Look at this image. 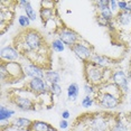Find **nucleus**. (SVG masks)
Returning a JSON list of instances; mask_svg holds the SVG:
<instances>
[{"mask_svg": "<svg viewBox=\"0 0 131 131\" xmlns=\"http://www.w3.org/2000/svg\"><path fill=\"white\" fill-rule=\"evenodd\" d=\"M14 47L27 58L30 64L37 65L43 70H50L52 46L46 43L44 36L38 30L27 28L14 38Z\"/></svg>", "mask_w": 131, "mask_h": 131, "instance_id": "obj_1", "label": "nucleus"}, {"mask_svg": "<svg viewBox=\"0 0 131 131\" xmlns=\"http://www.w3.org/2000/svg\"><path fill=\"white\" fill-rule=\"evenodd\" d=\"M124 94L111 81L96 89L94 93V102L103 109H114L122 103Z\"/></svg>", "mask_w": 131, "mask_h": 131, "instance_id": "obj_2", "label": "nucleus"}, {"mask_svg": "<svg viewBox=\"0 0 131 131\" xmlns=\"http://www.w3.org/2000/svg\"><path fill=\"white\" fill-rule=\"evenodd\" d=\"M113 71L109 67H102L91 61L83 63V75L88 84L93 85L95 89H99L108 82L111 81Z\"/></svg>", "mask_w": 131, "mask_h": 131, "instance_id": "obj_3", "label": "nucleus"}, {"mask_svg": "<svg viewBox=\"0 0 131 131\" xmlns=\"http://www.w3.org/2000/svg\"><path fill=\"white\" fill-rule=\"evenodd\" d=\"M0 75L4 83H17L25 79L26 73L21 64L17 62H1Z\"/></svg>", "mask_w": 131, "mask_h": 131, "instance_id": "obj_4", "label": "nucleus"}, {"mask_svg": "<svg viewBox=\"0 0 131 131\" xmlns=\"http://www.w3.org/2000/svg\"><path fill=\"white\" fill-rule=\"evenodd\" d=\"M10 101L21 111H34L36 110L37 102L31 97L20 94L19 90H14L10 93Z\"/></svg>", "mask_w": 131, "mask_h": 131, "instance_id": "obj_5", "label": "nucleus"}, {"mask_svg": "<svg viewBox=\"0 0 131 131\" xmlns=\"http://www.w3.org/2000/svg\"><path fill=\"white\" fill-rule=\"evenodd\" d=\"M55 32L58 35L59 39L63 41L64 45L68 47H72L73 45H75V44L80 43L82 40L81 36L75 30L66 27V26H61L58 29H56Z\"/></svg>", "mask_w": 131, "mask_h": 131, "instance_id": "obj_6", "label": "nucleus"}, {"mask_svg": "<svg viewBox=\"0 0 131 131\" xmlns=\"http://www.w3.org/2000/svg\"><path fill=\"white\" fill-rule=\"evenodd\" d=\"M27 91L32 93L36 96H40V95L49 92V85L44 79H31L26 83L25 88Z\"/></svg>", "mask_w": 131, "mask_h": 131, "instance_id": "obj_7", "label": "nucleus"}, {"mask_svg": "<svg viewBox=\"0 0 131 131\" xmlns=\"http://www.w3.org/2000/svg\"><path fill=\"white\" fill-rule=\"evenodd\" d=\"M88 43H82V41H80V43L75 44V45H73L72 47H70L71 50L75 54L77 57H79L81 61L84 63V62H88L90 61L92 55L94 54L93 53V48L90 46V45H86Z\"/></svg>", "mask_w": 131, "mask_h": 131, "instance_id": "obj_8", "label": "nucleus"}, {"mask_svg": "<svg viewBox=\"0 0 131 131\" xmlns=\"http://www.w3.org/2000/svg\"><path fill=\"white\" fill-rule=\"evenodd\" d=\"M111 82L114 83L124 95L128 94V92H129V77L127 76V74L123 71H113Z\"/></svg>", "mask_w": 131, "mask_h": 131, "instance_id": "obj_9", "label": "nucleus"}, {"mask_svg": "<svg viewBox=\"0 0 131 131\" xmlns=\"http://www.w3.org/2000/svg\"><path fill=\"white\" fill-rule=\"evenodd\" d=\"M20 56L19 52L15 48L14 46H6L1 48V52H0V58H1V62H15L17 61Z\"/></svg>", "mask_w": 131, "mask_h": 131, "instance_id": "obj_10", "label": "nucleus"}, {"mask_svg": "<svg viewBox=\"0 0 131 131\" xmlns=\"http://www.w3.org/2000/svg\"><path fill=\"white\" fill-rule=\"evenodd\" d=\"M24 71H25L26 75L31 77V79H45V72L43 68H40L37 65L34 64H27L24 66Z\"/></svg>", "mask_w": 131, "mask_h": 131, "instance_id": "obj_11", "label": "nucleus"}, {"mask_svg": "<svg viewBox=\"0 0 131 131\" xmlns=\"http://www.w3.org/2000/svg\"><path fill=\"white\" fill-rule=\"evenodd\" d=\"M14 19V13L10 11V9H5L4 7H1V10H0V25H1V34L5 30V26L7 28H9L11 21Z\"/></svg>", "mask_w": 131, "mask_h": 131, "instance_id": "obj_12", "label": "nucleus"}, {"mask_svg": "<svg viewBox=\"0 0 131 131\" xmlns=\"http://www.w3.org/2000/svg\"><path fill=\"white\" fill-rule=\"evenodd\" d=\"M39 14H40V18H41V21H43V24L47 25L48 21H52V20L55 18L56 10H55L54 7H46V6L41 5Z\"/></svg>", "mask_w": 131, "mask_h": 131, "instance_id": "obj_13", "label": "nucleus"}, {"mask_svg": "<svg viewBox=\"0 0 131 131\" xmlns=\"http://www.w3.org/2000/svg\"><path fill=\"white\" fill-rule=\"evenodd\" d=\"M32 121L29 120V119L26 118H17L13 123H10V128H14V129H18V130H27L29 131L31 127Z\"/></svg>", "mask_w": 131, "mask_h": 131, "instance_id": "obj_14", "label": "nucleus"}, {"mask_svg": "<svg viewBox=\"0 0 131 131\" xmlns=\"http://www.w3.org/2000/svg\"><path fill=\"white\" fill-rule=\"evenodd\" d=\"M18 4L23 6L24 10H25V13H26V16H27L31 21H35L36 18H37V15H36V13H35L34 8L31 7L30 1H28V0H26L25 1V0H24V1H19Z\"/></svg>", "mask_w": 131, "mask_h": 131, "instance_id": "obj_15", "label": "nucleus"}, {"mask_svg": "<svg viewBox=\"0 0 131 131\" xmlns=\"http://www.w3.org/2000/svg\"><path fill=\"white\" fill-rule=\"evenodd\" d=\"M52 126L49 123H47L45 121H40V120H35L32 121L31 127L29 131H50Z\"/></svg>", "mask_w": 131, "mask_h": 131, "instance_id": "obj_16", "label": "nucleus"}, {"mask_svg": "<svg viewBox=\"0 0 131 131\" xmlns=\"http://www.w3.org/2000/svg\"><path fill=\"white\" fill-rule=\"evenodd\" d=\"M90 61L95 63L96 65H100V66H102V67H109V65L112 63V62H110V58H108L106 56H102L99 54H95V53L92 55Z\"/></svg>", "mask_w": 131, "mask_h": 131, "instance_id": "obj_17", "label": "nucleus"}, {"mask_svg": "<svg viewBox=\"0 0 131 131\" xmlns=\"http://www.w3.org/2000/svg\"><path fill=\"white\" fill-rule=\"evenodd\" d=\"M117 23L121 26H128L131 23V13L127 11H119L117 14V17L114 18Z\"/></svg>", "mask_w": 131, "mask_h": 131, "instance_id": "obj_18", "label": "nucleus"}, {"mask_svg": "<svg viewBox=\"0 0 131 131\" xmlns=\"http://www.w3.org/2000/svg\"><path fill=\"white\" fill-rule=\"evenodd\" d=\"M45 81L48 82L49 84H58L61 82V75L58 72L53 70L46 71L45 72Z\"/></svg>", "mask_w": 131, "mask_h": 131, "instance_id": "obj_19", "label": "nucleus"}, {"mask_svg": "<svg viewBox=\"0 0 131 131\" xmlns=\"http://www.w3.org/2000/svg\"><path fill=\"white\" fill-rule=\"evenodd\" d=\"M14 114H15V110L8 109L4 105L0 108V121H1L2 123H4L6 120H9Z\"/></svg>", "mask_w": 131, "mask_h": 131, "instance_id": "obj_20", "label": "nucleus"}, {"mask_svg": "<svg viewBox=\"0 0 131 131\" xmlns=\"http://www.w3.org/2000/svg\"><path fill=\"white\" fill-rule=\"evenodd\" d=\"M79 93H80V89H79V85L76 83H72V84L68 85L67 88V96L70 97V100H76V97L79 96Z\"/></svg>", "mask_w": 131, "mask_h": 131, "instance_id": "obj_21", "label": "nucleus"}, {"mask_svg": "<svg viewBox=\"0 0 131 131\" xmlns=\"http://www.w3.org/2000/svg\"><path fill=\"white\" fill-rule=\"evenodd\" d=\"M97 16L101 17V18H103V19H105V20H108V21H113V19H114L113 13L111 11L110 8H106V9H104V10L99 11Z\"/></svg>", "mask_w": 131, "mask_h": 131, "instance_id": "obj_22", "label": "nucleus"}, {"mask_svg": "<svg viewBox=\"0 0 131 131\" xmlns=\"http://www.w3.org/2000/svg\"><path fill=\"white\" fill-rule=\"evenodd\" d=\"M50 46H52L53 50H55V52H57V53H62L64 50V48H65L64 43L59 39V38H58V39H54V40H53L52 44H50Z\"/></svg>", "mask_w": 131, "mask_h": 131, "instance_id": "obj_23", "label": "nucleus"}, {"mask_svg": "<svg viewBox=\"0 0 131 131\" xmlns=\"http://www.w3.org/2000/svg\"><path fill=\"white\" fill-rule=\"evenodd\" d=\"M30 21L31 20L28 18L27 16H25V15H21V16L18 17V24L20 25V27L27 29L29 28V26H30Z\"/></svg>", "mask_w": 131, "mask_h": 131, "instance_id": "obj_24", "label": "nucleus"}, {"mask_svg": "<svg viewBox=\"0 0 131 131\" xmlns=\"http://www.w3.org/2000/svg\"><path fill=\"white\" fill-rule=\"evenodd\" d=\"M95 102H94V97L92 95H85L82 100V106L83 108H91Z\"/></svg>", "mask_w": 131, "mask_h": 131, "instance_id": "obj_25", "label": "nucleus"}, {"mask_svg": "<svg viewBox=\"0 0 131 131\" xmlns=\"http://www.w3.org/2000/svg\"><path fill=\"white\" fill-rule=\"evenodd\" d=\"M49 92L53 95H56V96H58V95L62 93L61 85H59V84H49Z\"/></svg>", "mask_w": 131, "mask_h": 131, "instance_id": "obj_26", "label": "nucleus"}, {"mask_svg": "<svg viewBox=\"0 0 131 131\" xmlns=\"http://www.w3.org/2000/svg\"><path fill=\"white\" fill-rule=\"evenodd\" d=\"M94 4L96 5L99 11H101V10H104V9H106V8H109L110 1H108V0H99V1L94 2Z\"/></svg>", "mask_w": 131, "mask_h": 131, "instance_id": "obj_27", "label": "nucleus"}, {"mask_svg": "<svg viewBox=\"0 0 131 131\" xmlns=\"http://www.w3.org/2000/svg\"><path fill=\"white\" fill-rule=\"evenodd\" d=\"M95 91H96V89H95L93 85L85 83V85H84V92H85V95H92V94H94V93H95Z\"/></svg>", "mask_w": 131, "mask_h": 131, "instance_id": "obj_28", "label": "nucleus"}, {"mask_svg": "<svg viewBox=\"0 0 131 131\" xmlns=\"http://www.w3.org/2000/svg\"><path fill=\"white\" fill-rule=\"evenodd\" d=\"M109 8L110 9H111V11L113 14L114 13H117L118 11V1H114V0H111V1H110V5H109Z\"/></svg>", "mask_w": 131, "mask_h": 131, "instance_id": "obj_29", "label": "nucleus"}, {"mask_svg": "<svg viewBox=\"0 0 131 131\" xmlns=\"http://www.w3.org/2000/svg\"><path fill=\"white\" fill-rule=\"evenodd\" d=\"M128 7V2L127 1H118V8L120 11H124Z\"/></svg>", "mask_w": 131, "mask_h": 131, "instance_id": "obj_30", "label": "nucleus"}, {"mask_svg": "<svg viewBox=\"0 0 131 131\" xmlns=\"http://www.w3.org/2000/svg\"><path fill=\"white\" fill-rule=\"evenodd\" d=\"M59 127H61V129H67L68 128L67 120H61V122H59Z\"/></svg>", "mask_w": 131, "mask_h": 131, "instance_id": "obj_31", "label": "nucleus"}, {"mask_svg": "<svg viewBox=\"0 0 131 131\" xmlns=\"http://www.w3.org/2000/svg\"><path fill=\"white\" fill-rule=\"evenodd\" d=\"M70 115H71V113H70V111H67V110L62 112V118H63V120H67V119L70 118Z\"/></svg>", "mask_w": 131, "mask_h": 131, "instance_id": "obj_32", "label": "nucleus"}, {"mask_svg": "<svg viewBox=\"0 0 131 131\" xmlns=\"http://www.w3.org/2000/svg\"><path fill=\"white\" fill-rule=\"evenodd\" d=\"M128 119H129V120L131 121V113H129V117H128Z\"/></svg>", "mask_w": 131, "mask_h": 131, "instance_id": "obj_33", "label": "nucleus"}, {"mask_svg": "<svg viewBox=\"0 0 131 131\" xmlns=\"http://www.w3.org/2000/svg\"><path fill=\"white\" fill-rule=\"evenodd\" d=\"M129 102H130V104H131V95H130V97H129Z\"/></svg>", "mask_w": 131, "mask_h": 131, "instance_id": "obj_34", "label": "nucleus"}, {"mask_svg": "<svg viewBox=\"0 0 131 131\" xmlns=\"http://www.w3.org/2000/svg\"><path fill=\"white\" fill-rule=\"evenodd\" d=\"M130 66H131V64H130Z\"/></svg>", "mask_w": 131, "mask_h": 131, "instance_id": "obj_35", "label": "nucleus"}]
</instances>
